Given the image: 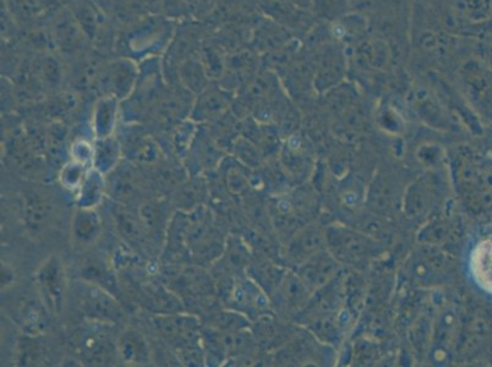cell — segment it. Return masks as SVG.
<instances>
[{
  "label": "cell",
  "mask_w": 492,
  "mask_h": 367,
  "mask_svg": "<svg viewBox=\"0 0 492 367\" xmlns=\"http://www.w3.org/2000/svg\"><path fill=\"white\" fill-rule=\"evenodd\" d=\"M121 101L112 96H103L94 104L93 113V129L97 140L111 138L113 134L119 114Z\"/></svg>",
  "instance_id": "cell-22"
},
{
  "label": "cell",
  "mask_w": 492,
  "mask_h": 367,
  "mask_svg": "<svg viewBox=\"0 0 492 367\" xmlns=\"http://www.w3.org/2000/svg\"><path fill=\"white\" fill-rule=\"evenodd\" d=\"M130 149V157L133 162L142 164V166H154L160 163L161 149L158 143L151 136H139L128 142Z\"/></svg>",
  "instance_id": "cell-35"
},
{
  "label": "cell",
  "mask_w": 492,
  "mask_h": 367,
  "mask_svg": "<svg viewBox=\"0 0 492 367\" xmlns=\"http://www.w3.org/2000/svg\"><path fill=\"white\" fill-rule=\"evenodd\" d=\"M231 98L228 91L220 86H209L198 94L192 103L189 118L195 122H213L228 113Z\"/></svg>",
  "instance_id": "cell-15"
},
{
  "label": "cell",
  "mask_w": 492,
  "mask_h": 367,
  "mask_svg": "<svg viewBox=\"0 0 492 367\" xmlns=\"http://www.w3.org/2000/svg\"><path fill=\"white\" fill-rule=\"evenodd\" d=\"M192 24H186L179 30L168 44V64L177 68L182 62H184L190 55L198 53L202 42H200L199 34H196Z\"/></svg>",
  "instance_id": "cell-23"
},
{
  "label": "cell",
  "mask_w": 492,
  "mask_h": 367,
  "mask_svg": "<svg viewBox=\"0 0 492 367\" xmlns=\"http://www.w3.org/2000/svg\"><path fill=\"white\" fill-rule=\"evenodd\" d=\"M453 14L472 24L487 23L492 19V0H455Z\"/></svg>",
  "instance_id": "cell-32"
},
{
  "label": "cell",
  "mask_w": 492,
  "mask_h": 367,
  "mask_svg": "<svg viewBox=\"0 0 492 367\" xmlns=\"http://www.w3.org/2000/svg\"><path fill=\"white\" fill-rule=\"evenodd\" d=\"M113 218L115 227L118 228L119 234L123 239L128 243L135 244L142 243L147 236L145 228H143L142 220L139 215H133L126 205L118 204L113 208Z\"/></svg>",
  "instance_id": "cell-28"
},
{
  "label": "cell",
  "mask_w": 492,
  "mask_h": 367,
  "mask_svg": "<svg viewBox=\"0 0 492 367\" xmlns=\"http://www.w3.org/2000/svg\"><path fill=\"white\" fill-rule=\"evenodd\" d=\"M160 5L171 19H192L209 13L212 0H160Z\"/></svg>",
  "instance_id": "cell-31"
},
{
  "label": "cell",
  "mask_w": 492,
  "mask_h": 367,
  "mask_svg": "<svg viewBox=\"0 0 492 367\" xmlns=\"http://www.w3.org/2000/svg\"><path fill=\"white\" fill-rule=\"evenodd\" d=\"M280 289H282L284 302L293 309L304 306L308 303L309 295L311 294L300 277L293 275H286L283 278L282 283H280Z\"/></svg>",
  "instance_id": "cell-37"
},
{
  "label": "cell",
  "mask_w": 492,
  "mask_h": 367,
  "mask_svg": "<svg viewBox=\"0 0 492 367\" xmlns=\"http://www.w3.org/2000/svg\"><path fill=\"white\" fill-rule=\"evenodd\" d=\"M138 215L147 236L160 234L162 229L168 228L171 222L166 205L162 204L160 201L149 200L143 202Z\"/></svg>",
  "instance_id": "cell-33"
},
{
  "label": "cell",
  "mask_w": 492,
  "mask_h": 367,
  "mask_svg": "<svg viewBox=\"0 0 492 367\" xmlns=\"http://www.w3.org/2000/svg\"><path fill=\"white\" fill-rule=\"evenodd\" d=\"M203 187L199 183H192L182 188V194L179 195V201L184 206L186 212L200 208L203 198Z\"/></svg>",
  "instance_id": "cell-46"
},
{
  "label": "cell",
  "mask_w": 492,
  "mask_h": 367,
  "mask_svg": "<svg viewBox=\"0 0 492 367\" xmlns=\"http://www.w3.org/2000/svg\"><path fill=\"white\" fill-rule=\"evenodd\" d=\"M94 147L85 140H76L70 149V155L74 160L81 163H90L93 160Z\"/></svg>",
  "instance_id": "cell-48"
},
{
  "label": "cell",
  "mask_w": 492,
  "mask_h": 367,
  "mask_svg": "<svg viewBox=\"0 0 492 367\" xmlns=\"http://www.w3.org/2000/svg\"><path fill=\"white\" fill-rule=\"evenodd\" d=\"M102 218L96 208H77L70 222V237L74 245L79 247H89L100 239Z\"/></svg>",
  "instance_id": "cell-16"
},
{
  "label": "cell",
  "mask_w": 492,
  "mask_h": 367,
  "mask_svg": "<svg viewBox=\"0 0 492 367\" xmlns=\"http://www.w3.org/2000/svg\"><path fill=\"white\" fill-rule=\"evenodd\" d=\"M5 3H8L12 10V17L24 21L36 19L44 9L42 0H5Z\"/></svg>",
  "instance_id": "cell-44"
},
{
  "label": "cell",
  "mask_w": 492,
  "mask_h": 367,
  "mask_svg": "<svg viewBox=\"0 0 492 367\" xmlns=\"http://www.w3.org/2000/svg\"><path fill=\"white\" fill-rule=\"evenodd\" d=\"M470 267L477 285L485 292L492 294V236L485 237L477 245Z\"/></svg>",
  "instance_id": "cell-25"
},
{
  "label": "cell",
  "mask_w": 492,
  "mask_h": 367,
  "mask_svg": "<svg viewBox=\"0 0 492 367\" xmlns=\"http://www.w3.org/2000/svg\"><path fill=\"white\" fill-rule=\"evenodd\" d=\"M34 283L40 300L48 314L59 317L64 314L70 294L68 275L62 258L57 255H49L36 269Z\"/></svg>",
  "instance_id": "cell-3"
},
{
  "label": "cell",
  "mask_w": 492,
  "mask_h": 367,
  "mask_svg": "<svg viewBox=\"0 0 492 367\" xmlns=\"http://www.w3.org/2000/svg\"><path fill=\"white\" fill-rule=\"evenodd\" d=\"M72 345L80 362L91 366L111 365L117 349L111 347L104 334L90 330L75 332Z\"/></svg>",
  "instance_id": "cell-12"
},
{
  "label": "cell",
  "mask_w": 492,
  "mask_h": 367,
  "mask_svg": "<svg viewBox=\"0 0 492 367\" xmlns=\"http://www.w3.org/2000/svg\"><path fill=\"white\" fill-rule=\"evenodd\" d=\"M325 249L326 234H322L319 229H305L290 241L288 256L301 265L308 258Z\"/></svg>",
  "instance_id": "cell-24"
},
{
  "label": "cell",
  "mask_w": 492,
  "mask_h": 367,
  "mask_svg": "<svg viewBox=\"0 0 492 367\" xmlns=\"http://www.w3.org/2000/svg\"><path fill=\"white\" fill-rule=\"evenodd\" d=\"M413 103L418 114L428 125L438 129L448 128L449 119L446 114L444 102H441L440 96H436L435 90L418 85L413 90Z\"/></svg>",
  "instance_id": "cell-17"
},
{
  "label": "cell",
  "mask_w": 492,
  "mask_h": 367,
  "mask_svg": "<svg viewBox=\"0 0 492 367\" xmlns=\"http://www.w3.org/2000/svg\"><path fill=\"white\" fill-rule=\"evenodd\" d=\"M104 192H107L104 174L93 168L87 173L85 180L79 188L77 205L81 208H96L101 204Z\"/></svg>",
  "instance_id": "cell-30"
},
{
  "label": "cell",
  "mask_w": 492,
  "mask_h": 367,
  "mask_svg": "<svg viewBox=\"0 0 492 367\" xmlns=\"http://www.w3.org/2000/svg\"><path fill=\"white\" fill-rule=\"evenodd\" d=\"M154 324L161 334L174 345L175 351L202 342L198 318L181 313L158 314L154 317Z\"/></svg>",
  "instance_id": "cell-11"
},
{
  "label": "cell",
  "mask_w": 492,
  "mask_h": 367,
  "mask_svg": "<svg viewBox=\"0 0 492 367\" xmlns=\"http://www.w3.org/2000/svg\"><path fill=\"white\" fill-rule=\"evenodd\" d=\"M436 201V188L428 179L414 181L403 196V211L408 218L421 219L428 215Z\"/></svg>",
  "instance_id": "cell-18"
},
{
  "label": "cell",
  "mask_w": 492,
  "mask_h": 367,
  "mask_svg": "<svg viewBox=\"0 0 492 367\" xmlns=\"http://www.w3.org/2000/svg\"><path fill=\"white\" fill-rule=\"evenodd\" d=\"M173 24L161 17L147 16L130 27L124 42L130 55H145L170 44L174 36Z\"/></svg>",
  "instance_id": "cell-6"
},
{
  "label": "cell",
  "mask_w": 492,
  "mask_h": 367,
  "mask_svg": "<svg viewBox=\"0 0 492 367\" xmlns=\"http://www.w3.org/2000/svg\"><path fill=\"white\" fill-rule=\"evenodd\" d=\"M175 75H177L178 85L186 92L194 93L196 96L210 86L211 80L203 68L199 52L182 62L175 68Z\"/></svg>",
  "instance_id": "cell-21"
},
{
  "label": "cell",
  "mask_w": 492,
  "mask_h": 367,
  "mask_svg": "<svg viewBox=\"0 0 492 367\" xmlns=\"http://www.w3.org/2000/svg\"><path fill=\"white\" fill-rule=\"evenodd\" d=\"M455 183L467 208L484 211L492 206V167L477 159H460L455 167Z\"/></svg>",
  "instance_id": "cell-1"
},
{
  "label": "cell",
  "mask_w": 492,
  "mask_h": 367,
  "mask_svg": "<svg viewBox=\"0 0 492 367\" xmlns=\"http://www.w3.org/2000/svg\"><path fill=\"white\" fill-rule=\"evenodd\" d=\"M25 228L33 237H44L54 222L57 206L45 191L30 190L23 198Z\"/></svg>",
  "instance_id": "cell-8"
},
{
  "label": "cell",
  "mask_w": 492,
  "mask_h": 367,
  "mask_svg": "<svg viewBox=\"0 0 492 367\" xmlns=\"http://www.w3.org/2000/svg\"><path fill=\"white\" fill-rule=\"evenodd\" d=\"M200 59L211 82H218L226 75L227 61L221 53V49L212 42L203 41L199 49Z\"/></svg>",
  "instance_id": "cell-34"
},
{
  "label": "cell",
  "mask_w": 492,
  "mask_h": 367,
  "mask_svg": "<svg viewBox=\"0 0 492 367\" xmlns=\"http://www.w3.org/2000/svg\"><path fill=\"white\" fill-rule=\"evenodd\" d=\"M140 72L135 62L130 58H119L108 63L98 72L96 82L104 96L125 101L133 93L139 82Z\"/></svg>",
  "instance_id": "cell-7"
},
{
  "label": "cell",
  "mask_w": 492,
  "mask_h": 367,
  "mask_svg": "<svg viewBox=\"0 0 492 367\" xmlns=\"http://www.w3.org/2000/svg\"><path fill=\"white\" fill-rule=\"evenodd\" d=\"M458 80L462 96L470 107L487 115L492 113V69L485 62L472 58L459 68Z\"/></svg>",
  "instance_id": "cell-5"
},
{
  "label": "cell",
  "mask_w": 492,
  "mask_h": 367,
  "mask_svg": "<svg viewBox=\"0 0 492 367\" xmlns=\"http://www.w3.org/2000/svg\"><path fill=\"white\" fill-rule=\"evenodd\" d=\"M378 119L379 125L385 130L391 132L402 130V119H400L399 114L391 107L385 106L381 108L379 111Z\"/></svg>",
  "instance_id": "cell-47"
},
{
  "label": "cell",
  "mask_w": 492,
  "mask_h": 367,
  "mask_svg": "<svg viewBox=\"0 0 492 367\" xmlns=\"http://www.w3.org/2000/svg\"><path fill=\"white\" fill-rule=\"evenodd\" d=\"M66 139H68V129L62 121H55L47 129V156L53 160H61L63 150H64Z\"/></svg>",
  "instance_id": "cell-40"
},
{
  "label": "cell",
  "mask_w": 492,
  "mask_h": 367,
  "mask_svg": "<svg viewBox=\"0 0 492 367\" xmlns=\"http://www.w3.org/2000/svg\"><path fill=\"white\" fill-rule=\"evenodd\" d=\"M87 164L72 160V162L64 164L61 169V184L68 190H79L81 185L87 176Z\"/></svg>",
  "instance_id": "cell-42"
},
{
  "label": "cell",
  "mask_w": 492,
  "mask_h": 367,
  "mask_svg": "<svg viewBox=\"0 0 492 367\" xmlns=\"http://www.w3.org/2000/svg\"><path fill=\"white\" fill-rule=\"evenodd\" d=\"M451 237V227L445 220H435L421 230L419 240L423 244L434 245L440 246L441 243H445Z\"/></svg>",
  "instance_id": "cell-43"
},
{
  "label": "cell",
  "mask_w": 492,
  "mask_h": 367,
  "mask_svg": "<svg viewBox=\"0 0 492 367\" xmlns=\"http://www.w3.org/2000/svg\"><path fill=\"white\" fill-rule=\"evenodd\" d=\"M196 122L189 119L188 121L178 122L172 134V143L178 155H185L189 152L190 147L194 142L195 136L198 134Z\"/></svg>",
  "instance_id": "cell-39"
},
{
  "label": "cell",
  "mask_w": 492,
  "mask_h": 367,
  "mask_svg": "<svg viewBox=\"0 0 492 367\" xmlns=\"http://www.w3.org/2000/svg\"><path fill=\"white\" fill-rule=\"evenodd\" d=\"M231 302L235 305V310L244 314H256L261 317L269 309V302L261 288L251 281H241L235 283L231 290Z\"/></svg>",
  "instance_id": "cell-20"
},
{
  "label": "cell",
  "mask_w": 492,
  "mask_h": 367,
  "mask_svg": "<svg viewBox=\"0 0 492 367\" xmlns=\"http://www.w3.org/2000/svg\"><path fill=\"white\" fill-rule=\"evenodd\" d=\"M325 234L326 249L343 264L367 265L378 254L379 245L365 234L339 226L331 227Z\"/></svg>",
  "instance_id": "cell-4"
},
{
  "label": "cell",
  "mask_w": 492,
  "mask_h": 367,
  "mask_svg": "<svg viewBox=\"0 0 492 367\" xmlns=\"http://www.w3.org/2000/svg\"><path fill=\"white\" fill-rule=\"evenodd\" d=\"M231 149H233L234 156L245 166L251 168L259 166L260 153L249 140L235 138L231 143Z\"/></svg>",
  "instance_id": "cell-45"
},
{
  "label": "cell",
  "mask_w": 492,
  "mask_h": 367,
  "mask_svg": "<svg viewBox=\"0 0 492 367\" xmlns=\"http://www.w3.org/2000/svg\"><path fill=\"white\" fill-rule=\"evenodd\" d=\"M122 152V143L113 136L98 140L94 145L93 160L94 169L100 170L102 174L107 176L109 171L113 170L121 163Z\"/></svg>",
  "instance_id": "cell-29"
},
{
  "label": "cell",
  "mask_w": 492,
  "mask_h": 367,
  "mask_svg": "<svg viewBox=\"0 0 492 367\" xmlns=\"http://www.w3.org/2000/svg\"><path fill=\"white\" fill-rule=\"evenodd\" d=\"M459 320L453 306L442 310L434 321L430 343V356L432 362L438 363L448 362L453 348L458 338Z\"/></svg>",
  "instance_id": "cell-10"
},
{
  "label": "cell",
  "mask_w": 492,
  "mask_h": 367,
  "mask_svg": "<svg viewBox=\"0 0 492 367\" xmlns=\"http://www.w3.org/2000/svg\"><path fill=\"white\" fill-rule=\"evenodd\" d=\"M17 281L15 268L12 265L3 262L2 264V292L6 293L12 289Z\"/></svg>",
  "instance_id": "cell-50"
},
{
  "label": "cell",
  "mask_w": 492,
  "mask_h": 367,
  "mask_svg": "<svg viewBox=\"0 0 492 367\" xmlns=\"http://www.w3.org/2000/svg\"><path fill=\"white\" fill-rule=\"evenodd\" d=\"M107 176V192L118 204L129 206L138 198L143 190V180L132 164L121 162Z\"/></svg>",
  "instance_id": "cell-14"
},
{
  "label": "cell",
  "mask_w": 492,
  "mask_h": 367,
  "mask_svg": "<svg viewBox=\"0 0 492 367\" xmlns=\"http://www.w3.org/2000/svg\"><path fill=\"white\" fill-rule=\"evenodd\" d=\"M227 188H230L231 194H241L248 187V179H246L241 168L231 167L228 168L226 173Z\"/></svg>",
  "instance_id": "cell-49"
},
{
  "label": "cell",
  "mask_w": 492,
  "mask_h": 367,
  "mask_svg": "<svg viewBox=\"0 0 492 367\" xmlns=\"http://www.w3.org/2000/svg\"><path fill=\"white\" fill-rule=\"evenodd\" d=\"M339 262L325 249L308 258L299 268V277L310 292H319L335 279Z\"/></svg>",
  "instance_id": "cell-13"
},
{
  "label": "cell",
  "mask_w": 492,
  "mask_h": 367,
  "mask_svg": "<svg viewBox=\"0 0 492 367\" xmlns=\"http://www.w3.org/2000/svg\"><path fill=\"white\" fill-rule=\"evenodd\" d=\"M189 152H192V162L199 167L200 170L213 169V168L218 167L221 159H222L221 146L218 145L210 132L202 136L198 131Z\"/></svg>",
  "instance_id": "cell-27"
},
{
  "label": "cell",
  "mask_w": 492,
  "mask_h": 367,
  "mask_svg": "<svg viewBox=\"0 0 492 367\" xmlns=\"http://www.w3.org/2000/svg\"><path fill=\"white\" fill-rule=\"evenodd\" d=\"M408 274L419 285H434L448 274V258L438 246L424 244L408 261Z\"/></svg>",
  "instance_id": "cell-9"
},
{
  "label": "cell",
  "mask_w": 492,
  "mask_h": 367,
  "mask_svg": "<svg viewBox=\"0 0 492 367\" xmlns=\"http://www.w3.org/2000/svg\"><path fill=\"white\" fill-rule=\"evenodd\" d=\"M81 279L84 281L94 283V285L102 286V288L113 292L117 288V279L112 274L111 269L100 261L86 262L81 272Z\"/></svg>",
  "instance_id": "cell-38"
},
{
  "label": "cell",
  "mask_w": 492,
  "mask_h": 367,
  "mask_svg": "<svg viewBox=\"0 0 492 367\" xmlns=\"http://www.w3.org/2000/svg\"><path fill=\"white\" fill-rule=\"evenodd\" d=\"M119 358L126 365L146 366L153 362L149 342L138 331L126 330L119 335L117 345Z\"/></svg>",
  "instance_id": "cell-19"
},
{
  "label": "cell",
  "mask_w": 492,
  "mask_h": 367,
  "mask_svg": "<svg viewBox=\"0 0 492 367\" xmlns=\"http://www.w3.org/2000/svg\"><path fill=\"white\" fill-rule=\"evenodd\" d=\"M70 294L77 309L90 323L115 324L124 317L121 304L114 298L113 293L94 283L80 278L70 285Z\"/></svg>",
  "instance_id": "cell-2"
},
{
  "label": "cell",
  "mask_w": 492,
  "mask_h": 367,
  "mask_svg": "<svg viewBox=\"0 0 492 367\" xmlns=\"http://www.w3.org/2000/svg\"><path fill=\"white\" fill-rule=\"evenodd\" d=\"M251 321L239 311H223L214 317L213 327L221 332H237L248 330Z\"/></svg>",
  "instance_id": "cell-41"
},
{
  "label": "cell",
  "mask_w": 492,
  "mask_h": 367,
  "mask_svg": "<svg viewBox=\"0 0 492 367\" xmlns=\"http://www.w3.org/2000/svg\"><path fill=\"white\" fill-rule=\"evenodd\" d=\"M45 309L44 304L36 302V300L23 299L17 305V323H19L21 328L26 335H34L38 337L44 333L45 327H47V321H45Z\"/></svg>",
  "instance_id": "cell-26"
},
{
  "label": "cell",
  "mask_w": 492,
  "mask_h": 367,
  "mask_svg": "<svg viewBox=\"0 0 492 367\" xmlns=\"http://www.w3.org/2000/svg\"><path fill=\"white\" fill-rule=\"evenodd\" d=\"M96 10L90 0H77L72 10L80 29L90 41L96 38L100 27V15Z\"/></svg>",
  "instance_id": "cell-36"
}]
</instances>
